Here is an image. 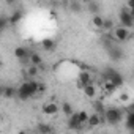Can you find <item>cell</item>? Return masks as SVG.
I'll return each instance as SVG.
<instances>
[{"instance_id":"6da1fadb","label":"cell","mask_w":134,"mask_h":134,"mask_svg":"<svg viewBox=\"0 0 134 134\" xmlns=\"http://www.w3.org/2000/svg\"><path fill=\"white\" fill-rule=\"evenodd\" d=\"M38 87H40V82L35 81V79H27L24 81L19 87H18V98L21 101H27L33 96H36L40 92H38Z\"/></svg>"},{"instance_id":"7a4b0ae2","label":"cell","mask_w":134,"mask_h":134,"mask_svg":"<svg viewBox=\"0 0 134 134\" xmlns=\"http://www.w3.org/2000/svg\"><path fill=\"white\" fill-rule=\"evenodd\" d=\"M125 118V109L120 107H107L106 114H104V120L107 125L117 126L118 123H121V120Z\"/></svg>"},{"instance_id":"3957f363","label":"cell","mask_w":134,"mask_h":134,"mask_svg":"<svg viewBox=\"0 0 134 134\" xmlns=\"http://www.w3.org/2000/svg\"><path fill=\"white\" fill-rule=\"evenodd\" d=\"M103 79H104V82H106V81H110L117 88L123 87V84H125L123 76H121L117 70H114V68H106L104 73H103Z\"/></svg>"},{"instance_id":"277c9868","label":"cell","mask_w":134,"mask_h":134,"mask_svg":"<svg viewBox=\"0 0 134 134\" xmlns=\"http://www.w3.org/2000/svg\"><path fill=\"white\" fill-rule=\"evenodd\" d=\"M118 21H120V25L125 27V29H132L134 27V18L129 14V10L128 8H121L120 10Z\"/></svg>"},{"instance_id":"5b68a950","label":"cell","mask_w":134,"mask_h":134,"mask_svg":"<svg viewBox=\"0 0 134 134\" xmlns=\"http://www.w3.org/2000/svg\"><path fill=\"white\" fill-rule=\"evenodd\" d=\"M114 38H115V41L117 43H125V41H128L129 38H131V33H129V29H125V27H115L114 29Z\"/></svg>"},{"instance_id":"8992f818","label":"cell","mask_w":134,"mask_h":134,"mask_svg":"<svg viewBox=\"0 0 134 134\" xmlns=\"http://www.w3.org/2000/svg\"><path fill=\"white\" fill-rule=\"evenodd\" d=\"M87 85H93V77H92V74L88 71H82L77 76V87L84 90Z\"/></svg>"},{"instance_id":"52a82bcc","label":"cell","mask_w":134,"mask_h":134,"mask_svg":"<svg viewBox=\"0 0 134 134\" xmlns=\"http://www.w3.org/2000/svg\"><path fill=\"white\" fill-rule=\"evenodd\" d=\"M68 129L70 131H82L84 129V125L79 121V117H77V112L76 114H73L70 118H68Z\"/></svg>"},{"instance_id":"ba28073f","label":"cell","mask_w":134,"mask_h":134,"mask_svg":"<svg viewBox=\"0 0 134 134\" xmlns=\"http://www.w3.org/2000/svg\"><path fill=\"white\" fill-rule=\"evenodd\" d=\"M30 55H32V52H30L25 46H18V47L14 49V57H16L18 60H21V62L30 60Z\"/></svg>"},{"instance_id":"9c48e42d","label":"cell","mask_w":134,"mask_h":134,"mask_svg":"<svg viewBox=\"0 0 134 134\" xmlns=\"http://www.w3.org/2000/svg\"><path fill=\"white\" fill-rule=\"evenodd\" d=\"M103 123H106L104 117H101V115H98V114H90V118H88V121H87V126H88L90 129H95V128H98V126L103 125Z\"/></svg>"},{"instance_id":"30bf717a","label":"cell","mask_w":134,"mask_h":134,"mask_svg":"<svg viewBox=\"0 0 134 134\" xmlns=\"http://www.w3.org/2000/svg\"><path fill=\"white\" fill-rule=\"evenodd\" d=\"M41 110H43V114H46V115H57V114H58V110H60V107H58L55 103L49 101V103L43 104Z\"/></svg>"},{"instance_id":"8fae6325","label":"cell","mask_w":134,"mask_h":134,"mask_svg":"<svg viewBox=\"0 0 134 134\" xmlns=\"http://www.w3.org/2000/svg\"><path fill=\"white\" fill-rule=\"evenodd\" d=\"M107 54H109L110 60H114V62H118V60H121V58H123V51H121L120 47H117L115 44H114L112 47H109V49H107Z\"/></svg>"},{"instance_id":"7c38bea8","label":"cell","mask_w":134,"mask_h":134,"mask_svg":"<svg viewBox=\"0 0 134 134\" xmlns=\"http://www.w3.org/2000/svg\"><path fill=\"white\" fill-rule=\"evenodd\" d=\"M101 10H103V7H101V3H99V2L90 0V2L87 3V11H88V13H92L93 16H99Z\"/></svg>"},{"instance_id":"4fadbf2b","label":"cell","mask_w":134,"mask_h":134,"mask_svg":"<svg viewBox=\"0 0 134 134\" xmlns=\"http://www.w3.org/2000/svg\"><path fill=\"white\" fill-rule=\"evenodd\" d=\"M2 96L7 98V99H11V98H18V87H11V85H7L2 88Z\"/></svg>"},{"instance_id":"5bb4252c","label":"cell","mask_w":134,"mask_h":134,"mask_svg":"<svg viewBox=\"0 0 134 134\" xmlns=\"http://www.w3.org/2000/svg\"><path fill=\"white\" fill-rule=\"evenodd\" d=\"M55 46H57V43H55V40H52V38H44V40L41 41V47H43L44 51H47V52H54V51H55Z\"/></svg>"},{"instance_id":"9a60e30c","label":"cell","mask_w":134,"mask_h":134,"mask_svg":"<svg viewBox=\"0 0 134 134\" xmlns=\"http://www.w3.org/2000/svg\"><path fill=\"white\" fill-rule=\"evenodd\" d=\"M125 126L129 132H134V112H129L126 114V118H125Z\"/></svg>"},{"instance_id":"2e32d148","label":"cell","mask_w":134,"mask_h":134,"mask_svg":"<svg viewBox=\"0 0 134 134\" xmlns=\"http://www.w3.org/2000/svg\"><path fill=\"white\" fill-rule=\"evenodd\" d=\"M62 112H63L65 117H68V118H70L73 114H76L74 109H73V106H71L68 101H63V103H62Z\"/></svg>"},{"instance_id":"e0dca14e","label":"cell","mask_w":134,"mask_h":134,"mask_svg":"<svg viewBox=\"0 0 134 134\" xmlns=\"http://www.w3.org/2000/svg\"><path fill=\"white\" fill-rule=\"evenodd\" d=\"M36 131H38V134H52L54 132L52 126L47 125V123H38L36 125Z\"/></svg>"},{"instance_id":"ac0fdd59","label":"cell","mask_w":134,"mask_h":134,"mask_svg":"<svg viewBox=\"0 0 134 134\" xmlns=\"http://www.w3.org/2000/svg\"><path fill=\"white\" fill-rule=\"evenodd\" d=\"M41 63H43V57H41L38 52H32V55H30V60H29V65L40 66Z\"/></svg>"},{"instance_id":"d6986e66","label":"cell","mask_w":134,"mask_h":134,"mask_svg":"<svg viewBox=\"0 0 134 134\" xmlns=\"http://www.w3.org/2000/svg\"><path fill=\"white\" fill-rule=\"evenodd\" d=\"M93 107H95V114H98V115H101V117H104V114H106V107H104V104H103V101L101 99H98V101H95L93 103Z\"/></svg>"},{"instance_id":"ffe728a7","label":"cell","mask_w":134,"mask_h":134,"mask_svg":"<svg viewBox=\"0 0 134 134\" xmlns=\"http://www.w3.org/2000/svg\"><path fill=\"white\" fill-rule=\"evenodd\" d=\"M104 18L99 14V16H93V19H92V24L96 27V29H101V30H104Z\"/></svg>"},{"instance_id":"44dd1931","label":"cell","mask_w":134,"mask_h":134,"mask_svg":"<svg viewBox=\"0 0 134 134\" xmlns=\"http://www.w3.org/2000/svg\"><path fill=\"white\" fill-rule=\"evenodd\" d=\"M82 92H84V95H85L87 98H90V99H93V98L96 96V88H95V85H87Z\"/></svg>"},{"instance_id":"7402d4cb","label":"cell","mask_w":134,"mask_h":134,"mask_svg":"<svg viewBox=\"0 0 134 134\" xmlns=\"http://www.w3.org/2000/svg\"><path fill=\"white\" fill-rule=\"evenodd\" d=\"M25 76H29L30 79L36 77L38 76V66H33V65H29V68L25 70Z\"/></svg>"},{"instance_id":"603a6c76","label":"cell","mask_w":134,"mask_h":134,"mask_svg":"<svg viewBox=\"0 0 134 134\" xmlns=\"http://www.w3.org/2000/svg\"><path fill=\"white\" fill-rule=\"evenodd\" d=\"M21 19H22V13H21L19 10L13 11V14L10 16V22H11V25H16V24H18Z\"/></svg>"},{"instance_id":"cb8c5ba5","label":"cell","mask_w":134,"mask_h":134,"mask_svg":"<svg viewBox=\"0 0 134 134\" xmlns=\"http://www.w3.org/2000/svg\"><path fill=\"white\" fill-rule=\"evenodd\" d=\"M8 25H11V22H10V16L2 14V16H0V30H5Z\"/></svg>"},{"instance_id":"d4e9b609","label":"cell","mask_w":134,"mask_h":134,"mask_svg":"<svg viewBox=\"0 0 134 134\" xmlns=\"http://www.w3.org/2000/svg\"><path fill=\"white\" fill-rule=\"evenodd\" d=\"M77 117H79V121H81L82 125H87V121H88V118H90V114H88L87 110H79V112H77Z\"/></svg>"},{"instance_id":"484cf974","label":"cell","mask_w":134,"mask_h":134,"mask_svg":"<svg viewBox=\"0 0 134 134\" xmlns=\"http://www.w3.org/2000/svg\"><path fill=\"white\" fill-rule=\"evenodd\" d=\"M70 10L73 13H81L82 11V3L81 2H71L70 3Z\"/></svg>"},{"instance_id":"4316f807","label":"cell","mask_w":134,"mask_h":134,"mask_svg":"<svg viewBox=\"0 0 134 134\" xmlns=\"http://www.w3.org/2000/svg\"><path fill=\"white\" fill-rule=\"evenodd\" d=\"M115 90H117V87H115L110 81H106V82H104V92H106V93L110 95V93H114Z\"/></svg>"},{"instance_id":"83f0119b","label":"cell","mask_w":134,"mask_h":134,"mask_svg":"<svg viewBox=\"0 0 134 134\" xmlns=\"http://www.w3.org/2000/svg\"><path fill=\"white\" fill-rule=\"evenodd\" d=\"M104 30H114V21L112 19H106L104 21Z\"/></svg>"},{"instance_id":"f1b7e54d","label":"cell","mask_w":134,"mask_h":134,"mask_svg":"<svg viewBox=\"0 0 134 134\" xmlns=\"http://www.w3.org/2000/svg\"><path fill=\"white\" fill-rule=\"evenodd\" d=\"M125 112H126V114H129V112H134V101H132L131 104H128V106L125 107Z\"/></svg>"},{"instance_id":"f546056e","label":"cell","mask_w":134,"mask_h":134,"mask_svg":"<svg viewBox=\"0 0 134 134\" xmlns=\"http://www.w3.org/2000/svg\"><path fill=\"white\" fill-rule=\"evenodd\" d=\"M47 90V87H46V84H43V82H40V87H38V92L40 93H44Z\"/></svg>"},{"instance_id":"4dcf8cb0","label":"cell","mask_w":134,"mask_h":134,"mask_svg":"<svg viewBox=\"0 0 134 134\" xmlns=\"http://www.w3.org/2000/svg\"><path fill=\"white\" fill-rule=\"evenodd\" d=\"M120 101H129V95L128 93H121L120 95Z\"/></svg>"},{"instance_id":"1f68e13d","label":"cell","mask_w":134,"mask_h":134,"mask_svg":"<svg viewBox=\"0 0 134 134\" xmlns=\"http://www.w3.org/2000/svg\"><path fill=\"white\" fill-rule=\"evenodd\" d=\"M128 8H129V10L134 8V0H129V2H128Z\"/></svg>"},{"instance_id":"d6a6232c","label":"cell","mask_w":134,"mask_h":134,"mask_svg":"<svg viewBox=\"0 0 134 134\" xmlns=\"http://www.w3.org/2000/svg\"><path fill=\"white\" fill-rule=\"evenodd\" d=\"M128 10H129V8H128ZM129 14H131L132 18H134V8H132V10H129Z\"/></svg>"},{"instance_id":"836d02e7","label":"cell","mask_w":134,"mask_h":134,"mask_svg":"<svg viewBox=\"0 0 134 134\" xmlns=\"http://www.w3.org/2000/svg\"><path fill=\"white\" fill-rule=\"evenodd\" d=\"M66 134H71V132H66Z\"/></svg>"},{"instance_id":"e575fe53","label":"cell","mask_w":134,"mask_h":134,"mask_svg":"<svg viewBox=\"0 0 134 134\" xmlns=\"http://www.w3.org/2000/svg\"><path fill=\"white\" fill-rule=\"evenodd\" d=\"M129 134H134V132H129Z\"/></svg>"},{"instance_id":"d590c367","label":"cell","mask_w":134,"mask_h":134,"mask_svg":"<svg viewBox=\"0 0 134 134\" xmlns=\"http://www.w3.org/2000/svg\"><path fill=\"white\" fill-rule=\"evenodd\" d=\"M27 134H32V132H27Z\"/></svg>"}]
</instances>
